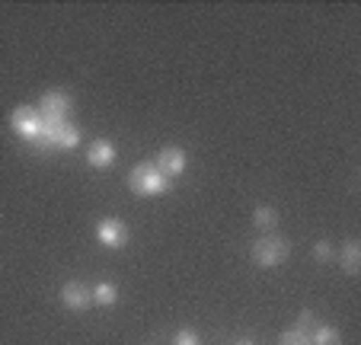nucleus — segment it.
<instances>
[{
    "label": "nucleus",
    "instance_id": "1",
    "mask_svg": "<svg viewBox=\"0 0 361 345\" xmlns=\"http://www.w3.org/2000/svg\"><path fill=\"white\" fill-rule=\"evenodd\" d=\"M128 186H131V192H135V195L150 198V195H166V192L173 189V179H166L164 173L154 167V163H137V167L131 169Z\"/></svg>",
    "mask_w": 361,
    "mask_h": 345
},
{
    "label": "nucleus",
    "instance_id": "2",
    "mask_svg": "<svg viewBox=\"0 0 361 345\" xmlns=\"http://www.w3.org/2000/svg\"><path fill=\"white\" fill-rule=\"evenodd\" d=\"M250 256H252V262L262 265V269H275V265H281L288 256H291V243H288V237L266 234V237H259L252 243Z\"/></svg>",
    "mask_w": 361,
    "mask_h": 345
},
{
    "label": "nucleus",
    "instance_id": "3",
    "mask_svg": "<svg viewBox=\"0 0 361 345\" xmlns=\"http://www.w3.org/2000/svg\"><path fill=\"white\" fill-rule=\"evenodd\" d=\"M10 128L23 138V141H32L39 144L42 141V115L39 109L32 106H16L13 115H10Z\"/></svg>",
    "mask_w": 361,
    "mask_h": 345
},
{
    "label": "nucleus",
    "instance_id": "4",
    "mask_svg": "<svg viewBox=\"0 0 361 345\" xmlns=\"http://www.w3.org/2000/svg\"><path fill=\"white\" fill-rule=\"evenodd\" d=\"M39 115L42 119H55V122H64L71 115V109H74V99H71L68 90H48L45 96L39 99Z\"/></svg>",
    "mask_w": 361,
    "mask_h": 345
},
{
    "label": "nucleus",
    "instance_id": "5",
    "mask_svg": "<svg viewBox=\"0 0 361 345\" xmlns=\"http://www.w3.org/2000/svg\"><path fill=\"white\" fill-rule=\"evenodd\" d=\"M131 230L125 221H118V217H102L99 224H96V240H99L106 250H122L125 243H128Z\"/></svg>",
    "mask_w": 361,
    "mask_h": 345
},
{
    "label": "nucleus",
    "instance_id": "6",
    "mask_svg": "<svg viewBox=\"0 0 361 345\" xmlns=\"http://www.w3.org/2000/svg\"><path fill=\"white\" fill-rule=\"evenodd\" d=\"M77 144H80V128L71 125L68 119L51 125V131H48V138H45V147H51V150H74Z\"/></svg>",
    "mask_w": 361,
    "mask_h": 345
},
{
    "label": "nucleus",
    "instance_id": "7",
    "mask_svg": "<svg viewBox=\"0 0 361 345\" xmlns=\"http://www.w3.org/2000/svg\"><path fill=\"white\" fill-rule=\"evenodd\" d=\"M154 167H157L166 179H176V176H183V173H185V167H189V157H185L183 147H164L157 154V163H154Z\"/></svg>",
    "mask_w": 361,
    "mask_h": 345
},
{
    "label": "nucleus",
    "instance_id": "8",
    "mask_svg": "<svg viewBox=\"0 0 361 345\" xmlns=\"http://www.w3.org/2000/svg\"><path fill=\"white\" fill-rule=\"evenodd\" d=\"M58 298H61V304L68 307V310H87V307L93 304V294H90V288L83 282H68Z\"/></svg>",
    "mask_w": 361,
    "mask_h": 345
},
{
    "label": "nucleus",
    "instance_id": "9",
    "mask_svg": "<svg viewBox=\"0 0 361 345\" xmlns=\"http://www.w3.org/2000/svg\"><path fill=\"white\" fill-rule=\"evenodd\" d=\"M87 163L93 169H109L112 163H116V144L106 141V138H99V141H93L87 147Z\"/></svg>",
    "mask_w": 361,
    "mask_h": 345
},
{
    "label": "nucleus",
    "instance_id": "10",
    "mask_svg": "<svg viewBox=\"0 0 361 345\" xmlns=\"http://www.w3.org/2000/svg\"><path fill=\"white\" fill-rule=\"evenodd\" d=\"M339 265H342V272H345V275H358V269H361V246H358V240H348V243L342 246Z\"/></svg>",
    "mask_w": 361,
    "mask_h": 345
},
{
    "label": "nucleus",
    "instance_id": "11",
    "mask_svg": "<svg viewBox=\"0 0 361 345\" xmlns=\"http://www.w3.org/2000/svg\"><path fill=\"white\" fill-rule=\"evenodd\" d=\"M90 294H93V304H99V307H112L118 301V288L112 282L93 284V288H90Z\"/></svg>",
    "mask_w": 361,
    "mask_h": 345
},
{
    "label": "nucleus",
    "instance_id": "12",
    "mask_svg": "<svg viewBox=\"0 0 361 345\" xmlns=\"http://www.w3.org/2000/svg\"><path fill=\"white\" fill-rule=\"evenodd\" d=\"M252 224L259 230H275V224H279V211L272 208V205H259V208L252 211Z\"/></svg>",
    "mask_w": 361,
    "mask_h": 345
},
{
    "label": "nucleus",
    "instance_id": "13",
    "mask_svg": "<svg viewBox=\"0 0 361 345\" xmlns=\"http://www.w3.org/2000/svg\"><path fill=\"white\" fill-rule=\"evenodd\" d=\"M310 345H342V336H339V329H333V326H314Z\"/></svg>",
    "mask_w": 361,
    "mask_h": 345
},
{
    "label": "nucleus",
    "instance_id": "14",
    "mask_svg": "<svg viewBox=\"0 0 361 345\" xmlns=\"http://www.w3.org/2000/svg\"><path fill=\"white\" fill-rule=\"evenodd\" d=\"M279 345H310V332H300V329H288L279 336Z\"/></svg>",
    "mask_w": 361,
    "mask_h": 345
},
{
    "label": "nucleus",
    "instance_id": "15",
    "mask_svg": "<svg viewBox=\"0 0 361 345\" xmlns=\"http://www.w3.org/2000/svg\"><path fill=\"white\" fill-rule=\"evenodd\" d=\"M314 259H317V262H333V259H336L333 243H329V240H320V243L314 246Z\"/></svg>",
    "mask_w": 361,
    "mask_h": 345
},
{
    "label": "nucleus",
    "instance_id": "16",
    "mask_svg": "<svg viewBox=\"0 0 361 345\" xmlns=\"http://www.w3.org/2000/svg\"><path fill=\"white\" fill-rule=\"evenodd\" d=\"M173 345H202V342H198L195 329H179L176 336H173Z\"/></svg>",
    "mask_w": 361,
    "mask_h": 345
},
{
    "label": "nucleus",
    "instance_id": "17",
    "mask_svg": "<svg viewBox=\"0 0 361 345\" xmlns=\"http://www.w3.org/2000/svg\"><path fill=\"white\" fill-rule=\"evenodd\" d=\"M310 326H314V313H310V310H304V313H300V317H298V326H294V329L307 332V329H310Z\"/></svg>",
    "mask_w": 361,
    "mask_h": 345
},
{
    "label": "nucleus",
    "instance_id": "18",
    "mask_svg": "<svg viewBox=\"0 0 361 345\" xmlns=\"http://www.w3.org/2000/svg\"><path fill=\"white\" fill-rule=\"evenodd\" d=\"M233 345H256L252 339H240V342H233Z\"/></svg>",
    "mask_w": 361,
    "mask_h": 345
}]
</instances>
